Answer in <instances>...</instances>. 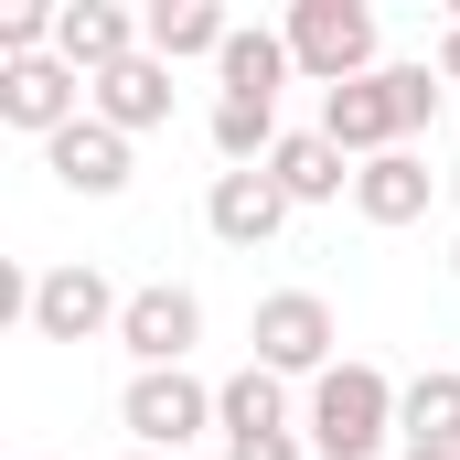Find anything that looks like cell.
Segmentation results:
<instances>
[{
    "label": "cell",
    "instance_id": "24",
    "mask_svg": "<svg viewBox=\"0 0 460 460\" xmlns=\"http://www.w3.org/2000/svg\"><path fill=\"white\" fill-rule=\"evenodd\" d=\"M128 460H172V450H128Z\"/></svg>",
    "mask_w": 460,
    "mask_h": 460
},
{
    "label": "cell",
    "instance_id": "6",
    "mask_svg": "<svg viewBox=\"0 0 460 460\" xmlns=\"http://www.w3.org/2000/svg\"><path fill=\"white\" fill-rule=\"evenodd\" d=\"M118 343H128L139 375H172V364H193V343H204V300H193L182 279H150V289H128Z\"/></svg>",
    "mask_w": 460,
    "mask_h": 460
},
{
    "label": "cell",
    "instance_id": "22",
    "mask_svg": "<svg viewBox=\"0 0 460 460\" xmlns=\"http://www.w3.org/2000/svg\"><path fill=\"white\" fill-rule=\"evenodd\" d=\"M439 75H450V86H460V22H450V32H439Z\"/></svg>",
    "mask_w": 460,
    "mask_h": 460
},
{
    "label": "cell",
    "instance_id": "14",
    "mask_svg": "<svg viewBox=\"0 0 460 460\" xmlns=\"http://www.w3.org/2000/svg\"><path fill=\"white\" fill-rule=\"evenodd\" d=\"M268 182H279L289 204H343V193H353V161L322 139V128H289V139L268 150Z\"/></svg>",
    "mask_w": 460,
    "mask_h": 460
},
{
    "label": "cell",
    "instance_id": "18",
    "mask_svg": "<svg viewBox=\"0 0 460 460\" xmlns=\"http://www.w3.org/2000/svg\"><path fill=\"white\" fill-rule=\"evenodd\" d=\"M215 429H226V439L289 429V375H268V364H235L226 385H215Z\"/></svg>",
    "mask_w": 460,
    "mask_h": 460
},
{
    "label": "cell",
    "instance_id": "13",
    "mask_svg": "<svg viewBox=\"0 0 460 460\" xmlns=\"http://www.w3.org/2000/svg\"><path fill=\"white\" fill-rule=\"evenodd\" d=\"M429 193H439V172H429L418 150H385V161L353 172V215H364V226H418Z\"/></svg>",
    "mask_w": 460,
    "mask_h": 460
},
{
    "label": "cell",
    "instance_id": "20",
    "mask_svg": "<svg viewBox=\"0 0 460 460\" xmlns=\"http://www.w3.org/2000/svg\"><path fill=\"white\" fill-rule=\"evenodd\" d=\"M439 86H450L439 65H385V97H396V139H418V128L439 118Z\"/></svg>",
    "mask_w": 460,
    "mask_h": 460
},
{
    "label": "cell",
    "instance_id": "19",
    "mask_svg": "<svg viewBox=\"0 0 460 460\" xmlns=\"http://www.w3.org/2000/svg\"><path fill=\"white\" fill-rule=\"evenodd\" d=\"M279 139H289L279 108H257V97H215V150H226V172H268Z\"/></svg>",
    "mask_w": 460,
    "mask_h": 460
},
{
    "label": "cell",
    "instance_id": "2",
    "mask_svg": "<svg viewBox=\"0 0 460 460\" xmlns=\"http://www.w3.org/2000/svg\"><path fill=\"white\" fill-rule=\"evenodd\" d=\"M246 364H268V375H300V385H322V375H332V364H343V332H332V300H322V289H268V300H257V322H246Z\"/></svg>",
    "mask_w": 460,
    "mask_h": 460
},
{
    "label": "cell",
    "instance_id": "8",
    "mask_svg": "<svg viewBox=\"0 0 460 460\" xmlns=\"http://www.w3.org/2000/svg\"><path fill=\"white\" fill-rule=\"evenodd\" d=\"M54 54L97 86V75H118L128 54H150V22L139 11H118V0H65V22H54Z\"/></svg>",
    "mask_w": 460,
    "mask_h": 460
},
{
    "label": "cell",
    "instance_id": "21",
    "mask_svg": "<svg viewBox=\"0 0 460 460\" xmlns=\"http://www.w3.org/2000/svg\"><path fill=\"white\" fill-rule=\"evenodd\" d=\"M226 460H311L300 429H257V439H226Z\"/></svg>",
    "mask_w": 460,
    "mask_h": 460
},
{
    "label": "cell",
    "instance_id": "16",
    "mask_svg": "<svg viewBox=\"0 0 460 460\" xmlns=\"http://www.w3.org/2000/svg\"><path fill=\"white\" fill-rule=\"evenodd\" d=\"M139 22H150V54H161V65H193V54L215 65V54L235 43V22L215 11V0H150Z\"/></svg>",
    "mask_w": 460,
    "mask_h": 460
},
{
    "label": "cell",
    "instance_id": "3",
    "mask_svg": "<svg viewBox=\"0 0 460 460\" xmlns=\"http://www.w3.org/2000/svg\"><path fill=\"white\" fill-rule=\"evenodd\" d=\"M289 65L332 97V86H364L375 75V11L364 0H300L289 11Z\"/></svg>",
    "mask_w": 460,
    "mask_h": 460
},
{
    "label": "cell",
    "instance_id": "9",
    "mask_svg": "<svg viewBox=\"0 0 460 460\" xmlns=\"http://www.w3.org/2000/svg\"><path fill=\"white\" fill-rule=\"evenodd\" d=\"M43 172H54L65 193H86V204H118V193H128V139H118L108 118H75L65 139H43Z\"/></svg>",
    "mask_w": 460,
    "mask_h": 460
},
{
    "label": "cell",
    "instance_id": "17",
    "mask_svg": "<svg viewBox=\"0 0 460 460\" xmlns=\"http://www.w3.org/2000/svg\"><path fill=\"white\" fill-rule=\"evenodd\" d=\"M215 75H226V97H257V108H279V86L300 75V65H289V32H246V22H235V43L215 54Z\"/></svg>",
    "mask_w": 460,
    "mask_h": 460
},
{
    "label": "cell",
    "instance_id": "5",
    "mask_svg": "<svg viewBox=\"0 0 460 460\" xmlns=\"http://www.w3.org/2000/svg\"><path fill=\"white\" fill-rule=\"evenodd\" d=\"M118 311H128V300L108 289V268H86V257H65V268H43V279L22 289V322H32L43 343H97V332L118 343Z\"/></svg>",
    "mask_w": 460,
    "mask_h": 460
},
{
    "label": "cell",
    "instance_id": "11",
    "mask_svg": "<svg viewBox=\"0 0 460 460\" xmlns=\"http://www.w3.org/2000/svg\"><path fill=\"white\" fill-rule=\"evenodd\" d=\"M86 118H108L118 139L172 128V65H161V54H128L118 75H97V86H86Z\"/></svg>",
    "mask_w": 460,
    "mask_h": 460
},
{
    "label": "cell",
    "instance_id": "12",
    "mask_svg": "<svg viewBox=\"0 0 460 460\" xmlns=\"http://www.w3.org/2000/svg\"><path fill=\"white\" fill-rule=\"evenodd\" d=\"M204 226L226 235V246H268V235L289 226V193H279L268 172H215V182H204Z\"/></svg>",
    "mask_w": 460,
    "mask_h": 460
},
{
    "label": "cell",
    "instance_id": "25",
    "mask_svg": "<svg viewBox=\"0 0 460 460\" xmlns=\"http://www.w3.org/2000/svg\"><path fill=\"white\" fill-rule=\"evenodd\" d=\"M450 279H460V246H450Z\"/></svg>",
    "mask_w": 460,
    "mask_h": 460
},
{
    "label": "cell",
    "instance_id": "15",
    "mask_svg": "<svg viewBox=\"0 0 460 460\" xmlns=\"http://www.w3.org/2000/svg\"><path fill=\"white\" fill-rule=\"evenodd\" d=\"M396 450H460V375L450 364L407 375V396H396Z\"/></svg>",
    "mask_w": 460,
    "mask_h": 460
},
{
    "label": "cell",
    "instance_id": "1",
    "mask_svg": "<svg viewBox=\"0 0 460 460\" xmlns=\"http://www.w3.org/2000/svg\"><path fill=\"white\" fill-rule=\"evenodd\" d=\"M396 375L385 364H332L311 396H300V439H311V460H375L385 439H396Z\"/></svg>",
    "mask_w": 460,
    "mask_h": 460
},
{
    "label": "cell",
    "instance_id": "7",
    "mask_svg": "<svg viewBox=\"0 0 460 460\" xmlns=\"http://www.w3.org/2000/svg\"><path fill=\"white\" fill-rule=\"evenodd\" d=\"M0 118H11L22 139H65V128L86 118V75H75L65 54H32V65H0Z\"/></svg>",
    "mask_w": 460,
    "mask_h": 460
},
{
    "label": "cell",
    "instance_id": "23",
    "mask_svg": "<svg viewBox=\"0 0 460 460\" xmlns=\"http://www.w3.org/2000/svg\"><path fill=\"white\" fill-rule=\"evenodd\" d=\"M396 460H460V450H396Z\"/></svg>",
    "mask_w": 460,
    "mask_h": 460
},
{
    "label": "cell",
    "instance_id": "4",
    "mask_svg": "<svg viewBox=\"0 0 460 460\" xmlns=\"http://www.w3.org/2000/svg\"><path fill=\"white\" fill-rule=\"evenodd\" d=\"M118 429H128V450H172V460H182L204 429H215V385H204L193 364H172V375H128Z\"/></svg>",
    "mask_w": 460,
    "mask_h": 460
},
{
    "label": "cell",
    "instance_id": "10",
    "mask_svg": "<svg viewBox=\"0 0 460 460\" xmlns=\"http://www.w3.org/2000/svg\"><path fill=\"white\" fill-rule=\"evenodd\" d=\"M322 139L343 150L353 172L385 161V150H407V139H396V97H385V65H375L364 86H332V97H322Z\"/></svg>",
    "mask_w": 460,
    "mask_h": 460
}]
</instances>
